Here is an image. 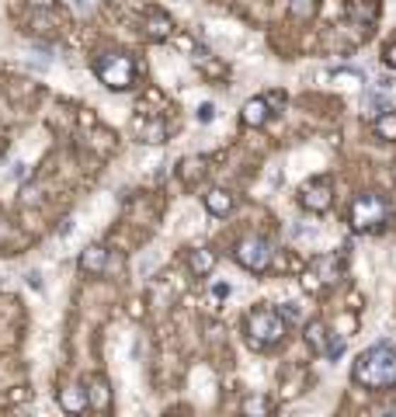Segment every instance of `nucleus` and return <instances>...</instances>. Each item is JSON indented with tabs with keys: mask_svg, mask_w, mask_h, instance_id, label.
<instances>
[{
	"mask_svg": "<svg viewBox=\"0 0 396 417\" xmlns=\"http://www.w3.org/2000/svg\"><path fill=\"white\" fill-rule=\"evenodd\" d=\"M383 59H386V66H393V70H396V42H390V45H386Z\"/></svg>",
	"mask_w": 396,
	"mask_h": 417,
	"instance_id": "nucleus-21",
	"label": "nucleus"
},
{
	"mask_svg": "<svg viewBox=\"0 0 396 417\" xmlns=\"http://www.w3.org/2000/svg\"><path fill=\"white\" fill-rule=\"evenodd\" d=\"M386 219H390V202L379 192H361L351 202V226L358 233H375L386 226Z\"/></svg>",
	"mask_w": 396,
	"mask_h": 417,
	"instance_id": "nucleus-2",
	"label": "nucleus"
},
{
	"mask_svg": "<svg viewBox=\"0 0 396 417\" xmlns=\"http://www.w3.org/2000/svg\"><path fill=\"white\" fill-rule=\"evenodd\" d=\"M351 379L365 389H390L396 386V351L390 344H375L361 351L351 369Z\"/></svg>",
	"mask_w": 396,
	"mask_h": 417,
	"instance_id": "nucleus-1",
	"label": "nucleus"
},
{
	"mask_svg": "<svg viewBox=\"0 0 396 417\" xmlns=\"http://www.w3.org/2000/svg\"><path fill=\"white\" fill-rule=\"evenodd\" d=\"M341 275H344V264L334 257V254H323L313 261V271L306 275V289H320V286H334V282H341Z\"/></svg>",
	"mask_w": 396,
	"mask_h": 417,
	"instance_id": "nucleus-6",
	"label": "nucleus"
},
{
	"mask_svg": "<svg viewBox=\"0 0 396 417\" xmlns=\"http://www.w3.org/2000/svg\"><path fill=\"white\" fill-rule=\"evenodd\" d=\"M212 264H216V257H212V250L195 247V250H192V254H188V268H192L195 275H209V271H212Z\"/></svg>",
	"mask_w": 396,
	"mask_h": 417,
	"instance_id": "nucleus-15",
	"label": "nucleus"
},
{
	"mask_svg": "<svg viewBox=\"0 0 396 417\" xmlns=\"http://www.w3.org/2000/svg\"><path fill=\"white\" fill-rule=\"evenodd\" d=\"M105 264H108V247H101V244H91V247L80 254V268L87 275H101Z\"/></svg>",
	"mask_w": 396,
	"mask_h": 417,
	"instance_id": "nucleus-10",
	"label": "nucleus"
},
{
	"mask_svg": "<svg viewBox=\"0 0 396 417\" xmlns=\"http://www.w3.org/2000/svg\"><path fill=\"white\" fill-rule=\"evenodd\" d=\"M87 404H91L94 411H108L112 389H108V379H105V375H91V382H87Z\"/></svg>",
	"mask_w": 396,
	"mask_h": 417,
	"instance_id": "nucleus-9",
	"label": "nucleus"
},
{
	"mask_svg": "<svg viewBox=\"0 0 396 417\" xmlns=\"http://www.w3.org/2000/svg\"><path fill=\"white\" fill-rule=\"evenodd\" d=\"M348 14H351L355 21L375 25V18H379V0H348Z\"/></svg>",
	"mask_w": 396,
	"mask_h": 417,
	"instance_id": "nucleus-12",
	"label": "nucleus"
},
{
	"mask_svg": "<svg viewBox=\"0 0 396 417\" xmlns=\"http://www.w3.org/2000/svg\"><path fill=\"white\" fill-rule=\"evenodd\" d=\"M28 4H32V7H42V11H45V7H52L56 0H28Z\"/></svg>",
	"mask_w": 396,
	"mask_h": 417,
	"instance_id": "nucleus-22",
	"label": "nucleus"
},
{
	"mask_svg": "<svg viewBox=\"0 0 396 417\" xmlns=\"http://www.w3.org/2000/svg\"><path fill=\"white\" fill-rule=\"evenodd\" d=\"M170 32H174V21L163 14V11H146V18H143V35L146 39H170Z\"/></svg>",
	"mask_w": 396,
	"mask_h": 417,
	"instance_id": "nucleus-8",
	"label": "nucleus"
},
{
	"mask_svg": "<svg viewBox=\"0 0 396 417\" xmlns=\"http://www.w3.org/2000/svg\"><path fill=\"white\" fill-rule=\"evenodd\" d=\"M268 411H272V404H268V400H261V397L243 400V414H268Z\"/></svg>",
	"mask_w": 396,
	"mask_h": 417,
	"instance_id": "nucleus-20",
	"label": "nucleus"
},
{
	"mask_svg": "<svg viewBox=\"0 0 396 417\" xmlns=\"http://www.w3.org/2000/svg\"><path fill=\"white\" fill-rule=\"evenodd\" d=\"M372 129H375V136H379V139H390V143H393V139H396V112H386V115H379Z\"/></svg>",
	"mask_w": 396,
	"mask_h": 417,
	"instance_id": "nucleus-17",
	"label": "nucleus"
},
{
	"mask_svg": "<svg viewBox=\"0 0 396 417\" xmlns=\"http://www.w3.org/2000/svg\"><path fill=\"white\" fill-rule=\"evenodd\" d=\"M313 11H317V0H289V14L299 18V21L313 18Z\"/></svg>",
	"mask_w": 396,
	"mask_h": 417,
	"instance_id": "nucleus-19",
	"label": "nucleus"
},
{
	"mask_svg": "<svg viewBox=\"0 0 396 417\" xmlns=\"http://www.w3.org/2000/svg\"><path fill=\"white\" fill-rule=\"evenodd\" d=\"M299 202H303V208H310V212H317V216H323V212L330 208V202H334V192H330V181H327V177H317V181H310V184L303 188Z\"/></svg>",
	"mask_w": 396,
	"mask_h": 417,
	"instance_id": "nucleus-7",
	"label": "nucleus"
},
{
	"mask_svg": "<svg viewBox=\"0 0 396 417\" xmlns=\"http://www.w3.org/2000/svg\"><path fill=\"white\" fill-rule=\"evenodd\" d=\"M59 404H63V411H70V414H80V411L91 407V404H87V389H80V386L59 389Z\"/></svg>",
	"mask_w": 396,
	"mask_h": 417,
	"instance_id": "nucleus-11",
	"label": "nucleus"
},
{
	"mask_svg": "<svg viewBox=\"0 0 396 417\" xmlns=\"http://www.w3.org/2000/svg\"><path fill=\"white\" fill-rule=\"evenodd\" d=\"M268 115H272V112H268V101H264V98H250V101L243 105V122L254 125V129L268 122Z\"/></svg>",
	"mask_w": 396,
	"mask_h": 417,
	"instance_id": "nucleus-13",
	"label": "nucleus"
},
{
	"mask_svg": "<svg viewBox=\"0 0 396 417\" xmlns=\"http://www.w3.org/2000/svg\"><path fill=\"white\" fill-rule=\"evenodd\" d=\"M285 337V320L278 317L275 310H254V313H247V341H250V348H257V351H264V348H272Z\"/></svg>",
	"mask_w": 396,
	"mask_h": 417,
	"instance_id": "nucleus-4",
	"label": "nucleus"
},
{
	"mask_svg": "<svg viewBox=\"0 0 396 417\" xmlns=\"http://www.w3.org/2000/svg\"><path fill=\"white\" fill-rule=\"evenodd\" d=\"M94 74H98V81L105 87H112V90H129L136 83V63L125 52H101L94 59Z\"/></svg>",
	"mask_w": 396,
	"mask_h": 417,
	"instance_id": "nucleus-3",
	"label": "nucleus"
},
{
	"mask_svg": "<svg viewBox=\"0 0 396 417\" xmlns=\"http://www.w3.org/2000/svg\"><path fill=\"white\" fill-rule=\"evenodd\" d=\"M139 136L146 139V143H163V136H167V125L163 122H139Z\"/></svg>",
	"mask_w": 396,
	"mask_h": 417,
	"instance_id": "nucleus-18",
	"label": "nucleus"
},
{
	"mask_svg": "<svg viewBox=\"0 0 396 417\" xmlns=\"http://www.w3.org/2000/svg\"><path fill=\"white\" fill-rule=\"evenodd\" d=\"M306 341L313 344V351H320V355H327V327H323L320 320H313V324H306Z\"/></svg>",
	"mask_w": 396,
	"mask_h": 417,
	"instance_id": "nucleus-16",
	"label": "nucleus"
},
{
	"mask_svg": "<svg viewBox=\"0 0 396 417\" xmlns=\"http://www.w3.org/2000/svg\"><path fill=\"white\" fill-rule=\"evenodd\" d=\"M233 257H237L247 271H257V275H261V271L272 268L275 250H272V244H268L264 237H243L237 244V250H233Z\"/></svg>",
	"mask_w": 396,
	"mask_h": 417,
	"instance_id": "nucleus-5",
	"label": "nucleus"
},
{
	"mask_svg": "<svg viewBox=\"0 0 396 417\" xmlns=\"http://www.w3.org/2000/svg\"><path fill=\"white\" fill-rule=\"evenodd\" d=\"M205 208H209L212 216H226V212L233 208V195L223 192V188H212V192L205 195Z\"/></svg>",
	"mask_w": 396,
	"mask_h": 417,
	"instance_id": "nucleus-14",
	"label": "nucleus"
}]
</instances>
